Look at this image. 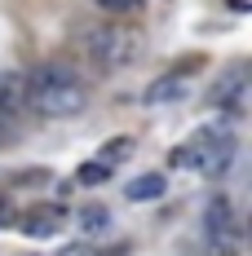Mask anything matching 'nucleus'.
Instances as JSON below:
<instances>
[{
	"instance_id": "1",
	"label": "nucleus",
	"mask_w": 252,
	"mask_h": 256,
	"mask_svg": "<svg viewBox=\"0 0 252 256\" xmlns=\"http://www.w3.org/2000/svg\"><path fill=\"white\" fill-rule=\"evenodd\" d=\"M84 106H89V93L71 62H45L27 76V110L45 120H71Z\"/></svg>"
},
{
	"instance_id": "2",
	"label": "nucleus",
	"mask_w": 252,
	"mask_h": 256,
	"mask_svg": "<svg viewBox=\"0 0 252 256\" xmlns=\"http://www.w3.org/2000/svg\"><path fill=\"white\" fill-rule=\"evenodd\" d=\"M133 49H137L133 36H124L115 22H98L80 36V53L89 62H98V66H124L128 58H133Z\"/></svg>"
},
{
	"instance_id": "3",
	"label": "nucleus",
	"mask_w": 252,
	"mask_h": 256,
	"mask_svg": "<svg viewBox=\"0 0 252 256\" xmlns=\"http://www.w3.org/2000/svg\"><path fill=\"white\" fill-rule=\"evenodd\" d=\"M27 110V76L23 71H0V115Z\"/></svg>"
},
{
	"instance_id": "4",
	"label": "nucleus",
	"mask_w": 252,
	"mask_h": 256,
	"mask_svg": "<svg viewBox=\"0 0 252 256\" xmlns=\"http://www.w3.org/2000/svg\"><path fill=\"white\" fill-rule=\"evenodd\" d=\"M164 190H168V177L164 172H142V177H133L124 186V199H133V204H155V199H164Z\"/></svg>"
},
{
	"instance_id": "5",
	"label": "nucleus",
	"mask_w": 252,
	"mask_h": 256,
	"mask_svg": "<svg viewBox=\"0 0 252 256\" xmlns=\"http://www.w3.org/2000/svg\"><path fill=\"white\" fill-rule=\"evenodd\" d=\"M18 226H23L27 238H49V234L62 226V208H36V212H27Z\"/></svg>"
},
{
	"instance_id": "6",
	"label": "nucleus",
	"mask_w": 252,
	"mask_h": 256,
	"mask_svg": "<svg viewBox=\"0 0 252 256\" xmlns=\"http://www.w3.org/2000/svg\"><path fill=\"white\" fill-rule=\"evenodd\" d=\"M203 226H208V238H212V243L234 234V216H230V204L221 199V194L208 204V212H203Z\"/></svg>"
},
{
	"instance_id": "7",
	"label": "nucleus",
	"mask_w": 252,
	"mask_h": 256,
	"mask_svg": "<svg viewBox=\"0 0 252 256\" xmlns=\"http://www.w3.org/2000/svg\"><path fill=\"white\" fill-rule=\"evenodd\" d=\"M181 93H186V80L181 76H164V80H155L151 88L142 93V102L146 106H168V102H177Z\"/></svg>"
},
{
	"instance_id": "8",
	"label": "nucleus",
	"mask_w": 252,
	"mask_h": 256,
	"mask_svg": "<svg viewBox=\"0 0 252 256\" xmlns=\"http://www.w3.org/2000/svg\"><path fill=\"white\" fill-rule=\"evenodd\" d=\"M76 230L80 234H111V212L106 208H98V204H89V208H80L76 212Z\"/></svg>"
},
{
	"instance_id": "9",
	"label": "nucleus",
	"mask_w": 252,
	"mask_h": 256,
	"mask_svg": "<svg viewBox=\"0 0 252 256\" xmlns=\"http://www.w3.org/2000/svg\"><path fill=\"white\" fill-rule=\"evenodd\" d=\"M212 98H217V102H239V98H243V66H230L226 76L217 80Z\"/></svg>"
},
{
	"instance_id": "10",
	"label": "nucleus",
	"mask_w": 252,
	"mask_h": 256,
	"mask_svg": "<svg viewBox=\"0 0 252 256\" xmlns=\"http://www.w3.org/2000/svg\"><path fill=\"white\" fill-rule=\"evenodd\" d=\"M102 14H111V18H133V14H142L146 9V0H93Z\"/></svg>"
},
{
	"instance_id": "11",
	"label": "nucleus",
	"mask_w": 252,
	"mask_h": 256,
	"mask_svg": "<svg viewBox=\"0 0 252 256\" xmlns=\"http://www.w3.org/2000/svg\"><path fill=\"white\" fill-rule=\"evenodd\" d=\"M111 172H115V168H106L102 159H89V164L76 172V181L80 186H102V181H111Z\"/></svg>"
},
{
	"instance_id": "12",
	"label": "nucleus",
	"mask_w": 252,
	"mask_h": 256,
	"mask_svg": "<svg viewBox=\"0 0 252 256\" xmlns=\"http://www.w3.org/2000/svg\"><path fill=\"white\" fill-rule=\"evenodd\" d=\"M199 146H195V142H186V146H177L173 154H168V164H173V168H199Z\"/></svg>"
},
{
	"instance_id": "13",
	"label": "nucleus",
	"mask_w": 252,
	"mask_h": 256,
	"mask_svg": "<svg viewBox=\"0 0 252 256\" xmlns=\"http://www.w3.org/2000/svg\"><path fill=\"white\" fill-rule=\"evenodd\" d=\"M128 150H133V146H128L124 137H120V142H111V146H106V150H102L98 159H102V164H106V168H115V159H124Z\"/></svg>"
},
{
	"instance_id": "14",
	"label": "nucleus",
	"mask_w": 252,
	"mask_h": 256,
	"mask_svg": "<svg viewBox=\"0 0 252 256\" xmlns=\"http://www.w3.org/2000/svg\"><path fill=\"white\" fill-rule=\"evenodd\" d=\"M58 256H98V252H93L89 243H67V248H62Z\"/></svg>"
}]
</instances>
